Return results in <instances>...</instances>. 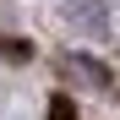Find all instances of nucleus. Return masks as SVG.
Here are the masks:
<instances>
[{"label": "nucleus", "instance_id": "1", "mask_svg": "<svg viewBox=\"0 0 120 120\" xmlns=\"http://www.w3.org/2000/svg\"><path fill=\"white\" fill-rule=\"evenodd\" d=\"M60 71H66L76 87H87V93H104V87H109V71L98 66V60H87V55H66V60H60Z\"/></svg>", "mask_w": 120, "mask_h": 120}, {"label": "nucleus", "instance_id": "2", "mask_svg": "<svg viewBox=\"0 0 120 120\" xmlns=\"http://www.w3.org/2000/svg\"><path fill=\"white\" fill-rule=\"evenodd\" d=\"M66 22H76V27H87V33H104V22H109V11H104V0H66Z\"/></svg>", "mask_w": 120, "mask_h": 120}, {"label": "nucleus", "instance_id": "3", "mask_svg": "<svg viewBox=\"0 0 120 120\" xmlns=\"http://www.w3.org/2000/svg\"><path fill=\"white\" fill-rule=\"evenodd\" d=\"M49 120H71V104H66V98H55V104H49Z\"/></svg>", "mask_w": 120, "mask_h": 120}]
</instances>
